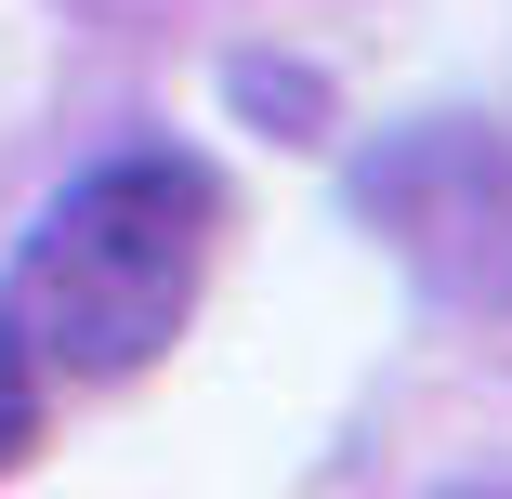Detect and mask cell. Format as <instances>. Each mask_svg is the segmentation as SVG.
Returning a JSON list of instances; mask_svg holds the SVG:
<instances>
[{
  "instance_id": "6da1fadb",
  "label": "cell",
  "mask_w": 512,
  "mask_h": 499,
  "mask_svg": "<svg viewBox=\"0 0 512 499\" xmlns=\"http://www.w3.org/2000/svg\"><path fill=\"white\" fill-rule=\"evenodd\" d=\"M211 250H224V171L184 158V145H132V158H92L14 237L0 316L66 381H132L184 342L197 289H211Z\"/></svg>"
},
{
  "instance_id": "7a4b0ae2",
  "label": "cell",
  "mask_w": 512,
  "mask_h": 499,
  "mask_svg": "<svg viewBox=\"0 0 512 499\" xmlns=\"http://www.w3.org/2000/svg\"><path fill=\"white\" fill-rule=\"evenodd\" d=\"M355 211L421 263L434 289H512V145L473 119H421L407 145H381L355 171Z\"/></svg>"
},
{
  "instance_id": "3957f363",
  "label": "cell",
  "mask_w": 512,
  "mask_h": 499,
  "mask_svg": "<svg viewBox=\"0 0 512 499\" xmlns=\"http://www.w3.org/2000/svg\"><path fill=\"white\" fill-rule=\"evenodd\" d=\"M40 447V355H27V329L0 316V473H14Z\"/></svg>"
},
{
  "instance_id": "277c9868",
  "label": "cell",
  "mask_w": 512,
  "mask_h": 499,
  "mask_svg": "<svg viewBox=\"0 0 512 499\" xmlns=\"http://www.w3.org/2000/svg\"><path fill=\"white\" fill-rule=\"evenodd\" d=\"M447 499H499V486H447Z\"/></svg>"
}]
</instances>
